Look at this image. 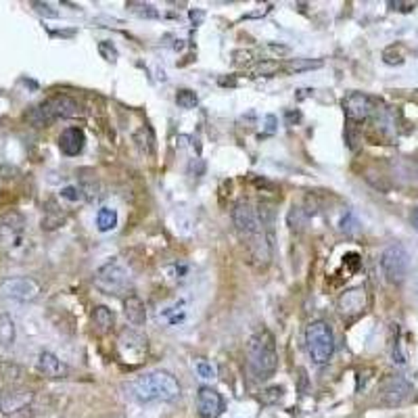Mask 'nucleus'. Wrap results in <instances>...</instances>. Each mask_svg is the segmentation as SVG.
Here are the masks:
<instances>
[{
    "instance_id": "nucleus-1",
    "label": "nucleus",
    "mask_w": 418,
    "mask_h": 418,
    "mask_svg": "<svg viewBox=\"0 0 418 418\" xmlns=\"http://www.w3.org/2000/svg\"><path fill=\"white\" fill-rule=\"evenodd\" d=\"M130 395L140 404L176 402L180 398V383L166 370H153L130 383Z\"/></svg>"
},
{
    "instance_id": "nucleus-2",
    "label": "nucleus",
    "mask_w": 418,
    "mask_h": 418,
    "mask_svg": "<svg viewBox=\"0 0 418 418\" xmlns=\"http://www.w3.org/2000/svg\"><path fill=\"white\" fill-rule=\"evenodd\" d=\"M247 366L255 381H268L278 368L274 337L268 331L255 333L247 341Z\"/></svg>"
},
{
    "instance_id": "nucleus-3",
    "label": "nucleus",
    "mask_w": 418,
    "mask_h": 418,
    "mask_svg": "<svg viewBox=\"0 0 418 418\" xmlns=\"http://www.w3.org/2000/svg\"><path fill=\"white\" fill-rule=\"evenodd\" d=\"M75 116H80V105L67 94H57V97L47 99L44 103L32 107L25 113V121L34 128H47L53 121L67 120V118H75Z\"/></svg>"
},
{
    "instance_id": "nucleus-4",
    "label": "nucleus",
    "mask_w": 418,
    "mask_h": 418,
    "mask_svg": "<svg viewBox=\"0 0 418 418\" xmlns=\"http://www.w3.org/2000/svg\"><path fill=\"white\" fill-rule=\"evenodd\" d=\"M305 350L316 366L328 364L335 354V333L324 320H314L305 328Z\"/></svg>"
},
{
    "instance_id": "nucleus-5",
    "label": "nucleus",
    "mask_w": 418,
    "mask_h": 418,
    "mask_svg": "<svg viewBox=\"0 0 418 418\" xmlns=\"http://www.w3.org/2000/svg\"><path fill=\"white\" fill-rule=\"evenodd\" d=\"M94 287L105 293V295H113L120 297L123 295L130 285H132V274L128 270V266L121 259H111L107 264H103L97 272H94Z\"/></svg>"
},
{
    "instance_id": "nucleus-6",
    "label": "nucleus",
    "mask_w": 418,
    "mask_h": 418,
    "mask_svg": "<svg viewBox=\"0 0 418 418\" xmlns=\"http://www.w3.org/2000/svg\"><path fill=\"white\" fill-rule=\"evenodd\" d=\"M381 270L389 285H402L410 270V253L404 245L393 242L381 255Z\"/></svg>"
},
{
    "instance_id": "nucleus-7",
    "label": "nucleus",
    "mask_w": 418,
    "mask_h": 418,
    "mask_svg": "<svg viewBox=\"0 0 418 418\" xmlns=\"http://www.w3.org/2000/svg\"><path fill=\"white\" fill-rule=\"evenodd\" d=\"M0 247L6 253L21 251L25 247V220L17 211L0 218Z\"/></svg>"
},
{
    "instance_id": "nucleus-8",
    "label": "nucleus",
    "mask_w": 418,
    "mask_h": 418,
    "mask_svg": "<svg viewBox=\"0 0 418 418\" xmlns=\"http://www.w3.org/2000/svg\"><path fill=\"white\" fill-rule=\"evenodd\" d=\"M233 224L239 233V237L242 240H253L259 233H262V226H259V218H257V209L251 201L247 199H240L239 203L235 205L233 209Z\"/></svg>"
},
{
    "instance_id": "nucleus-9",
    "label": "nucleus",
    "mask_w": 418,
    "mask_h": 418,
    "mask_svg": "<svg viewBox=\"0 0 418 418\" xmlns=\"http://www.w3.org/2000/svg\"><path fill=\"white\" fill-rule=\"evenodd\" d=\"M0 295L13 301H34L40 295V285L30 278V276H17V278H6L0 285Z\"/></svg>"
},
{
    "instance_id": "nucleus-10",
    "label": "nucleus",
    "mask_w": 418,
    "mask_h": 418,
    "mask_svg": "<svg viewBox=\"0 0 418 418\" xmlns=\"http://www.w3.org/2000/svg\"><path fill=\"white\" fill-rule=\"evenodd\" d=\"M412 395V385L402 379V376H391L387 379L383 385H381V391H379V402L383 406H389V408H395V406H402L410 400Z\"/></svg>"
},
{
    "instance_id": "nucleus-11",
    "label": "nucleus",
    "mask_w": 418,
    "mask_h": 418,
    "mask_svg": "<svg viewBox=\"0 0 418 418\" xmlns=\"http://www.w3.org/2000/svg\"><path fill=\"white\" fill-rule=\"evenodd\" d=\"M34 400V391L25 387H11L0 393V412L2 414H17L25 410Z\"/></svg>"
},
{
    "instance_id": "nucleus-12",
    "label": "nucleus",
    "mask_w": 418,
    "mask_h": 418,
    "mask_svg": "<svg viewBox=\"0 0 418 418\" xmlns=\"http://www.w3.org/2000/svg\"><path fill=\"white\" fill-rule=\"evenodd\" d=\"M343 111H345L348 120H368L372 116V111H374V101L368 94H364V92H350L343 99Z\"/></svg>"
},
{
    "instance_id": "nucleus-13",
    "label": "nucleus",
    "mask_w": 418,
    "mask_h": 418,
    "mask_svg": "<svg viewBox=\"0 0 418 418\" xmlns=\"http://www.w3.org/2000/svg\"><path fill=\"white\" fill-rule=\"evenodd\" d=\"M224 410V400L214 387H201L197 393V412L201 418H218Z\"/></svg>"
},
{
    "instance_id": "nucleus-14",
    "label": "nucleus",
    "mask_w": 418,
    "mask_h": 418,
    "mask_svg": "<svg viewBox=\"0 0 418 418\" xmlns=\"http://www.w3.org/2000/svg\"><path fill=\"white\" fill-rule=\"evenodd\" d=\"M84 145H86V136H84V130L78 128V125H69L61 132L59 136V149L63 155L67 157H75L84 151Z\"/></svg>"
},
{
    "instance_id": "nucleus-15",
    "label": "nucleus",
    "mask_w": 418,
    "mask_h": 418,
    "mask_svg": "<svg viewBox=\"0 0 418 418\" xmlns=\"http://www.w3.org/2000/svg\"><path fill=\"white\" fill-rule=\"evenodd\" d=\"M120 354L125 362L138 359L142 354H147V339L134 331H123L120 337Z\"/></svg>"
},
{
    "instance_id": "nucleus-16",
    "label": "nucleus",
    "mask_w": 418,
    "mask_h": 418,
    "mask_svg": "<svg viewBox=\"0 0 418 418\" xmlns=\"http://www.w3.org/2000/svg\"><path fill=\"white\" fill-rule=\"evenodd\" d=\"M337 307L343 316H358L366 307V291L362 287L345 291L337 301Z\"/></svg>"
},
{
    "instance_id": "nucleus-17",
    "label": "nucleus",
    "mask_w": 418,
    "mask_h": 418,
    "mask_svg": "<svg viewBox=\"0 0 418 418\" xmlns=\"http://www.w3.org/2000/svg\"><path fill=\"white\" fill-rule=\"evenodd\" d=\"M38 370L44 374V376H49V379H65L67 374H69V368H67V364L65 362H61L55 354H51V352H42L40 356H38Z\"/></svg>"
},
{
    "instance_id": "nucleus-18",
    "label": "nucleus",
    "mask_w": 418,
    "mask_h": 418,
    "mask_svg": "<svg viewBox=\"0 0 418 418\" xmlns=\"http://www.w3.org/2000/svg\"><path fill=\"white\" fill-rule=\"evenodd\" d=\"M123 316L132 326H142L147 322V307L138 295H128L123 299Z\"/></svg>"
},
{
    "instance_id": "nucleus-19",
    "label": "nucleus",
    "mask_w": 418,
    "mask_h": 418,
    "mask_svg": "<svg viewBox=\"0 0 418 418\" xmlns=\"http://www.w3.org/2000/svg\"><path fill=\"white\" fill-rule=\"evenodd\" d=\"M92 324L97 326L99 333H109L116 324V314L107 305H97L92 309Z\"/></svg>"
},
{
    "instance_id": "nucleus-20",
    "label": "nucleus",
    "mask_w": 418,
    "mask_h": 418,
    "mask_svg": "<svg viewBox=\"0 0 418 418\" xmlns=\"http://www.w3.org/2000/svg\"><path fill=\"white\" fill-rule=\"evenodd\" d=\"M118 226V211L111 207H101L97 214V228L101 233H109Z\"/></svg>"
},
{
    "instance_id": "nucleus-21",
    "label": "nucleus",
    "mask_w": 418,
    "mask_h": 418,
    "mask_svg": "<svg viewBox=\"0 0 418 418\" xmlns=\"http://www.w3.org/2000/svg\"><path fill=\"white\" fill-rule=\"evenodd\" d=\"M0 343L4 348H11L15 343V324H13L11 316H6V314L0 316Z\"/></svg>"
},
{
    "instance_id": "nucleus-22",
    "label": "nucleus",
    "mask_w": 418,
    "mask_h": 418,
    "mask_svg": "<svg viewBox=\"0 0 418 418\" xmlns=\"http://www.w3.org/2000/svg\"><path fill=\"white\" fill-rule=\"evenodd\" d=\"M63 222H65V216L61 214L59 207L49 203V209H47V214L42 218V228L44 230H55V228H59Z\"/></svg>"
},
{
    "instance_id": "nucleus-23",
    "label": "nucleus",
    "mask_w": 418,
    "mask_h": 418,
    "mask_svg": "<svg viewBox=\"0 0 418 418\" xmlns=\"http://www.w3.org/2000/svg\"><path fill=\"white\" fill-rule=\"evenodd\" d=\"M125 6H128L134 15H138V17H142V19H157V17H159L157 8H155L153 4H149V2H136V0H130Z\"/></svg>"
},
{
    "instance_id": "nucleus-24",
    "label": "nucleus",
    "mask_w": 418,
    "mask_h": 418,
    "mask_svg": "<svg viewBox=\"0 0 418 418\" xmlns=\"http://www.w3.org/2000/svg\"><path fill=\"white\" fill-rule=\"evenodd\" d=\"M322 67L320 59H293L285 65L287 73H301V71H309V69H318Z\"/></svg>"
},
{
    "instance_id": "nucleus-25",
    "label": "nucleus",
    "mask_w": 418,
    "mask_h": 418,
    "mask_svg": "<svg viewBox=\"0 0 418 418\" xmlns=\"http://www.w3.org/2000/svg\"><path fill=\"white\" fill-rule=\"evenodd\" d=\"M176 105L180 109H195L199 105V99L192 90L184 88V90H178V94H176Z\"/></svg>"
},
{
    "instance_id": "nucleus-26",
    "label": "nucleus",
    "mask_w": 418,
    "mask_h": 418,
    "mask_svg": "<svg viewBox=\"0 0 418 418\" xmlns=\"http://www.w3.org/2000/svg\"><path fill=\"white\" fill-rule=\"evenodd\" d=\"M281 63L276 61H262L253 67V75H274L276 71H281Z\"/></svg>"
},
{
    "instance_id": "nucleus-27",
    "label": "nucleus",
    "mask_w": 418,
    "mask_h": 418,
    "mask_svg": "<svg viewBox=\"0 0 418 418\" xmlns=\"http://www.w3.org/2000/svg\"><path fill=\"white\" fill-rule=\"evenodd\" d=\"M283 395H285V389H283V387H278V385H274V387L264 389V391H262V395H259V400H262L264 404H276Z\"/></svg>"
},
{
    "instance_id": "nucleus-28",
    "label": "nucleus",
    "mask_w": 418,
    "mask_h": 418,
    "mask_svg": "<svg viewBox=\"0 0 418 418\" xmlns=\"http://www.w3.org/2000/svg\"><path fill=\"white\" fill-rule=\"evenodd\" d=\"M195 368H197V374H199L201 379H205V381L216 379V366H214L211 362H207V359H199Z\"/></svg>"
},
{
    "instance_id": "nucleus-29",
    "label": "nucleus",
    "mask_w": 418,
    "mask_h": 418,
    "mask_svg": "<svg viewBox=\"0 0 418 418\" xmlns=\"http://www.w3.org/2000/svg\"><path fill=\"white\" fill-rule=\"evenodd\" d=\"M61 197L67 199V201H71V203H78V201L84 199V190L78 188V186H65V188L61 190Z\"/></svg>"
},
{
    "instance_id": "nucleus-30",
    "label": "nucleus",
    "mask_w": 418,
    "mask_h": 418,
    "mask_svg": "<svg viewBox=\"0 0 418 418\" xmlns=\"http://www.w3.org/2000/svg\"><path fill=\"white\" fill-rule=\"evenodd\" d=\"M99 53L103 55L105 61H111V63L118 61V49L111 42H99Z\"/></svg>"
},
{
    "instance_id": "nucleus-31",
    "label": "nucleus",
    "mask_w": 418,
    "mask_h": 418,
    "mask_svg": "<svg viewBox=\"0 0 418 418\" xmlns=\"http://www.w3.org/2000/svg\"><path fill=\"white\" fill-rule=\"evenodd\" d=\"M341 230L348 233V235H354V233L358 230V222H356V218H354L352 214H348V216L341 220Z\"/></svg>"
},
{
    "instance_id": "nucleus-32",
    "label": "nucleus",
    "mask_w": 418,
    "mask_h": 418,
    "mask_svg": "<svg viewBox=\"0 0 418 418\" xmlns=\"http://www.w3.org/2000/svg\"><path fill=\"white\" fill-rule=\"evenodd\" d=\"M40 15H44V17H59V13L51 6V4H47V2H34L32 4Z\"/></svg>"
},
{
    "instance_id": "nucleus-33",
    "label": "nucleus",
    "mask_w": 418,
    "mask_h": 418,
    "mask_svg": "<svg viewBox=\"0 0 418 418\" xmlns=\"http://www.w3.org/2000/svg\"><path fill=\"white\" fill-rule=\"evenodd\" d=\"M188 17H190V21H192L195 25H201L203 19H205V13H203L201 8H192V11L188 13Z\"/></svg>"
},
{
    "instance_id": "nucleus-34",
    "label": "nucleus",
    "mask_w": 418,
    "mask_h": 418,
    "mask_svg": "<svg viewBox=\"0 0 418 418\" xmlns=\"http://www.w3.org/2000/svg\"><path fill=\"white\" fill-rule=\"evenodd\" d=\"M389 6H391L393 11H406V13H408V11H412L417 4H414V2H389Z\"/></svg>"
},
{
    "instance_id": "nucleus-35",
    "label": "nucleus",
    "mask_w": 418,
    "mask_h": 418,
    "mask_svg": "<svg viewBox=\"0 0 418 418\" xmlns=\"http://www.w3.org/2000/svg\"><path fill=\"white\" fill-rule=\"evenodd\" d=\"M266 123H268V134H272L276 130V118L274 116H268L266 118Z\"/></svg>"
},
{
    "instance_id": "nucleus-36",
    "label": "nucleus",
    "mask_w": 418,
    "mask_h": 418,
    "mask_svg": "<svg viewBox=\"0 0 418 418\" xmlns=\"http://www.w3.org/2000/svg\"><path fill=\"white\" fill-rule=\"evenodd\" d=\"M410 224H412L414 230H418V207L417 209H412V214H410Z\"/></svg>"
},
{
    "instance_id": "nucleus-37",
    "label": "nucleus",
    "mask_w": 418,
    "mask_h": 418,
    "mask_svg": "<svg viewBox=\"0 0 418 418\" xmlns=\"http://www.w3.org/2000/svg\"><path fill=\"white\" fill-rule=\"evenodd\" d=\"M270 49H272L274 53H289V49H287V47H276V44H272Z\"/></svg>"
},
{
    "instance_id": "nucleus-38",
    "label": "nucleus",
    "mask_w": 418,
    "mask_h": 418,
    "mask_svg": "<svg viewBox=\"0 0 418 418\" xmlns=\"http://www.w3.org/2000/svg\"><path fill=\"white\" fill-rule=\"evenodd\" d=\"M299 118H301V116H299V113H291V111H289V113H287V120L289 121H299Z\"/></svg>"
}]
</instances>
